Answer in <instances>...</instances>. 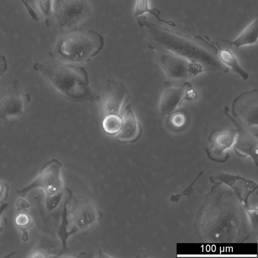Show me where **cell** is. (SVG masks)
<instances>
[{
  "label": "cell",
  "instance_id": "23",
  "mask_svg": "<svg viewBox=\"0 0 258 258\" xmlns=\"http://www.w3.org/2000/svg\"><path fill=\"white\" fill-rule=\"evenodd\" d=\"M204 170L201 171L194 179V180L188 185L185 189H184L181 193L175 195H172L170 197V200L172 202H177L179 201L180 198L183 196L189 197L194 191V189L193 186L196 183V181L199 177L203 174Z\"/></svg>",
  "mask_w": 258,
  "mask_h": 258
},
{
  "label": "cell",
  "instance_id": "13",
  "mask_svg": "<svg viewBox=\"0 0 258 258\" xmlns=\"http://www.w3.org/2000/svg\"><path fill=\"white\" fill-rule=\"evenodd\" d=\"M236 129H214L210 133V146L205 151L210 159L217 162H225L229 158L226 151L233 146L236 136Z\"/></svg>",
  "mask_w": 258,
  "mask_h": 258
},
{
  "label": "cell",
  "instance_id": "18",
  "mask_svg": "<svg viewBox=\"0 0 258 258\" xmlns=\"http://www.w3.org/2000/svg\"><path fill=\"white\" fill-rule=\"evenodd\" d=\"M148 13L153 16L160 22H163L168 25L174 27L176 24L172 21H168L161 19L160 15L161 12L157 8H150L148 0H136L135 6L133 12L134 18H138Z\"/></svg>",
  "mask_w": 258,
  "mask_h": 258
},
{
  "label": "cell",
  "instance_id": "4",
  "mask_svg": "<svg viewBox=\"0 0 258 258\" xmlns=\"http://www.w3.org/2000/svg\"><path fill=\"white\" fill-rule=\"evenodd\" d=\"M100 218L98 209L90 200L80 196L70 198L64 208L58 231L63 245L72 234L92 228Z\"/></svg>",
  "mask_w": 258,
  "mask_h": 258
},
{
  "label": "cell",
  "instance_id": "12",
  "mask_svg": "<svg viewBox=\"0 0 258 258\" xmlns=\"http://www.w3.org/2000/svg\"><path fill=\"white\" fill-rule=\"evenodd\" d=\"M258 90L244 91L231 104V115L250 128L258 124Z\"/></svg>",
  "mask_w": 258,
  "mask_h": 258
},
{
  "label": "cell",
  "instance_id": "10",
  "mask_svg": "<svg viewBox=\"0 0 258 258\" xmlns=\"http://www.w3.org/2000/svg\"><path fill=\"white\" fill-rule=\"evenodd\" d=\"M197 96L196 91L187 81L166 85L159 101V114L162 117L169 115L180 106L183 101L193 100Z\"/></svg>",
  "mask_w": 258,
  "mask_h": 258
},
{
  "label": "cell",
  "instance_id": "6",
  "mask_svg": "<svg viewBox=\"0 0 258 258\" xmlns=\"http://www.w3.org/2000/svg\"><path fill=\"white\" fill-rule=\"evenodd\" d=\"M88 0H53L52 14L45 22L47 27L73 28L90 17Z\"/></svg>",
  "mask_w": 258,
  "mask_h": 258
},
{
  "label": "cell",
  "instance_id": "27",
  "mask_svg": "<svg viewBox=\"0 0 258 258\" xmlns=\"http://www.w3.org/2000/svg\"><path fill=\"white\" fill-rule=\"evenodd\" d=\"M49 256L47 253L41 250H37L34 251L29 256V257H47Z\"/></svg>",
  "mask_w": 258,
  "mask_h": 258
},
{
  "label": "cell",
  "instance_id": "7",
  "mask_svg": "<svg viewBox=\"0 0 258 258\" xmlns=\"http://www.w3.org/2000/svg\"><path fill=\"white\" fill-rule=\"evenodd\" d=\"M156 51L157 61L167 79L165 86L186 82L204 72L200 66L173 52L166 49Z\"/></svg>",
  "mask_w": 258,
  "mask_h": 258
},
{
  "label": "cell",
  "instance_id": "22",
  "mask_svg": "<svg viewBox=\"0 0 258 258\" xmlns=\"http://www.w3.org/2000/svg\"><path fill=\"white\" fill-rule=\"evenodd\" d=\"M170 115L169 123L173 128H180L184 125L186 121L184 114L181 112H176Z\"/></svg>",
  "mask_w": 258,
  "mask_h": 258
},
{
  "label": "cell",
  "instance_id": "14",
  "mask_svg": "<svg viewBox=\"0 0 258 258\" xmlns=\"http://www.w3.org/2000/svg\"><path fill=\"white\" fill-rule=\"evenodd\" d=\"M210 180L212 182H223L229 185L236 192L245 208L251 212L247 199L249 195L257 188V184L254 182L241 177L224 173L211 177Z\"/></svg>",
  "mask_w": 258,
  "mask_h": 258
},
{
  "label": "cell",
  "instance_id": "9",
  "mask_svg": "<svg viewBox=\"0 0 258 258\" xmlns=\"http://www.w3.org/2000/svg\"><path fill=\"white\" fill-rule=\"evenodd\" d=\"M130 98L129 91L123 82L113 79H107L99 99L104 116L109 114L120 115Z\"/></svg>",
  "mask_w": 258,
  "mask_h": 258
},
{
  "label": "cell",
  "instance_id": "8",
  "mask_svg": "<svg viewBox=\"0 0 258 258\" xmlns=\"http://www.w3.org/2000/svg\"><path fill=\"white\" fill-rule=\"evenodd\" d=\"M30 100V95L22 91L17 79L5 84L0 90V123L20 118Z\"/></svg>",
  "mask_w": 258,
  "mask_h": 258
},
{
  "label": "cell",
  "instance_id": "19",
  "mask_svg": "<svg viewBox=\"0 0 258 258\" xmlns=\"http://www.w3.org/2000/svg\"><path fill=\"white\" fill-rule=\"evenodd\" d=\"M15 222L17 226L23 232V240L26 241L28 239L27 230L32 226L33 222L25 206H21L17 209Z\"/></svg>",
  "mask_w": 258,
  "mask_h": 258
},
{
  "label": "cell",
  "instance_id": "3",
  "mask_svg": "<svg viewBox=\"0 0 258 258\" xmlns=\"http://www.w3.org/2000/svg\"><path fill=\"white\" fill-rule=\"evenodd\" d=\"M104 45V37L97 31L75 27L58 40L50 55L67 63L80 64L98 54Z\"/></svg>",
  "mask_w": 258,
  "mask_h": 258
},
{
  "label": "cell",
  "instance_id": "21",
  "mask_svg": "<svg viewBox=\"0 0 258 258\" xmlns=\"http://www.w3.org/2000/svg\"><path fill=\"white\" fill-rule=\"evenodd\" d=\"M122 118L120 115L109 114L104 116L102 121V127L104 132L109 135H116L122 124Z\"/></svg>",
  "mask_w": 258,
  "mask_h": 258
},
{
  "label": "cell",
  "instance_id": "25",
  "mask_svg": "<svg viewBox=\"0 0 258 258\" xmlns=\"http://www.w3.org/2000/svg\"><path fill=\"white\" fill-rule=\"evenodd\" d=\"M23 5L25 6L26 11L30 15L31 18L34 21H38L39 20L38 15L36 12L28 5H27L24 0H20Z\"/></svg>",
  "mask_w": 258,
  "mask_h": 258
},
{
  "label": "cell",
  "instance_id": "11",
  "mask_svg": "<svg viewBox=\"0 0 258 258\" xmlns=\"http://www.w3.org/2000/svg\"><path fill=\"white\" fill-rule=\"evenodd\" d=\"M227 106L224 108V114L236 127V136L233 144L235 152L239 156L249 157L257 165V136L240 120L233 116Z\"/></svg>",
  "mask_w": 258,
  "mask_h": 258
},
{
  "label": "cell",
  "instance_id": "17",
  "mask_svg": "<svg viewBox=\"0 0 258 258\" xmlns=\"http://www.w3.org/2000/svg\"><path fill=\"white\" fill-rule=\"evenodd\" d=\"M258 18H255L233 40L226 41L230 45L238 49L246 45H252L257 42Z\"/></svg>",
  "mask_w": 258,
  "mask_h": 258
},
{
  "label": "cell",
  "instance_id": "1",
  "mask_svg": "<svg viewBox=\"0 0 258 258\" xmlns=\"http://www.w3.org/2000/svg\"><path fill=\"white\" fill-rule=\"evenodd\" d=\"M138 25L145 28L148 47L173 52L201 67L204 72L227 73L229 69L220 60L216 46L206 36H190L171 30L150 22L143 15L136 18Z\"/></svg>",
  "mask_w": 258,
  "mask_h": 258
},
{
  "label": "cell",
  "instance_id": "28",
  "mask_svg": "<svg viewBox=\"0 0 258 258\" xmlns=\"http://www.w3.org/2000/svg\"><path fill=\"white\" fill-rule=\"evenodd\" d=\"M8 206V203L3 202L1 205H0V222L1 220V218L3 215V212L5 211L7 207Z\"/></svg>",
  "mask_w": 258,
  "mask_h": 258
},
{
  "label": "cell",
  "instance_id": "16",
  "mask_svg": "<svg viewBox=\"0 0 258 258\" xmlns=\"http://www.w3.org/2000/svg\"><path fill=\"white\" fill-rule=\"evenodd\" d=\"M215 44L218 50V56L221 61L232 71L239 75L243 80L249 78V74L245 71L239 63V62L230 50L221 47L217 42L211 41Z\"/></svg>",
  "mask_w": 258,
  "mask_h": 258
},
{
  "label": "cell",
  "instance_id": "29",
  "mask_svg": "<svg viewBox=\"0 0 258 258\" xmlns=\"http://www.w3.org/2000/svg\"><path fill=\"white\" fill-rule=\"evenodd\" d=\"M4 202H3V201H2L1 200H0V205Z\"/></svg>",
  "mask_w": 258,
  "mask_h": 258
},
{
  "label": "cell",
  "instance_id": "2",
  "mask_svg": "<svg viewBox=\"0 0 258 258\" xmlns=\"http://www.w3.org/2000/svg\"><path fill=\"white\" fill-rule=\"evenodd\" d=\"M33 69L39 72L62 97L74 102L99 100L90 86L86 69L79 64L52 58L35 63Z\"/></svg>",
  "mask_w": 258,
  "mask_h": 258
},
{
  "label": "cell",
  "instance_id": "5",
  "mask_svg": "<svg viewBox=\"0 0 258 258\" xmlns=\"http://www.w3.org/2000/svg\"><path fill=\"white\" fill-rule=\"evenodd\" d=\"M36 188L44 191L45 205L48 212L53 211L59 205L63 197L64 187L62 166L58 160L53 158L44 164L35 179L18 190L17 194L24 197Z\"/></svg>",
  "mask_w": 258,
  "mask_h": 258
},
{
  "label": "cell",
  "instance_id": "20",
  "mask_svg": "<svg viewBox=\"0 0 258 258\" xmlns=\"http://www.w3.org/2000/svg\"><path fill=\"white\" fill-rule=\"evenodd\" d=\"M38 15H40L46 22L50 18L52 11L53 0H24Z\"/></svg>",
  "mask_w": 258,
  "mask_h": 258
},
{
  "label": "cell",
  "instance_id": "15",
  "mask_svg": "<svg viewBox=\"0 0 258 258\" xmlns=\"http://www.w3.org/2000/svg\"><path fill=\"white\" fill-rule=\"evenodd\" d=\"M122 124L116 134L115 140L120 143H133L141 137L143 128L138 121L130 104L125 107V113L122 118Z\"/></svg>",
  "mask_w": 258,
  "mask_h": 258
},
{
  "label": "cell",
  "instance_id": "24",
  "mask_svg": "<svg viewBox=\"0 0 258 258\" xmlns=\"http://www.w3.org/2000/svg\"><path fill=\"white\" fill-rule=\"evenodd\" d=\"M9 187L5 182L0 181V200L3 202L7 200L9 196Z\"/></svg>",
  "mask_w": 258,
  "mask_h": 258
},
{
  "label": "cell",
  "instance_id": "26",
  "mask_svg": "<svg viewBox=\"0 0 258 258\" xmlns=\"http://www.w3.org/2000/svg\"><path fill=\"white\" fill-rule=\"evenodd\" d=\"M8 68L7 61L6 57L0 53V77L5 73Z\"/></svg>",
  "mask_w": 258,
  "mask_h": 258
}]
</instances>
